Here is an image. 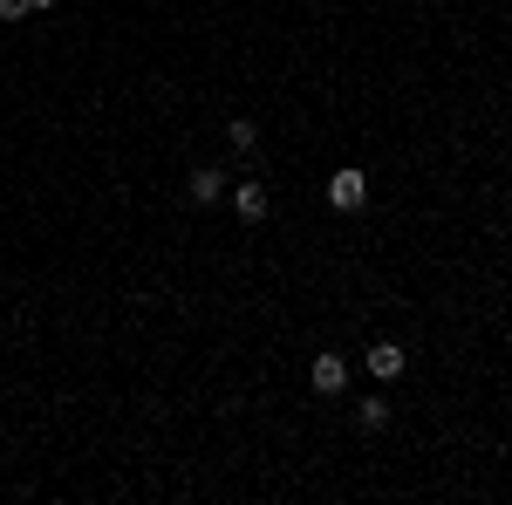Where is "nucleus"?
<instances>
[{
  "label": "nucleus",
  "instance_id": "f03ea898",
  "mask_svg": "<svg viewBox=\"0 0 512 505\" xmlns=\"http://www.w3.org/2000/svg\"><path fill=\"white\" fill-rule=\"evenodd\" d=\"M362 369H369L376 383H396V376L410 369V349H403V342H369V349H362Z\"/></svg>",
  "mask_w": 512,
  "mask_h": 505
},
{
  "label": "nucleus",
  "instance_id": "423d86ee",
  "mask_svg": "<svg viewBox=\"0 0 512 505\" xmlns=\"http://www.w3.org/2000/svg\"><path fill=\"white\" fill-rule=\"evenodd\" d=\"M226 144H233V151H260V123L233 117V123H226Z\"/></svg>",
  "mask_w": 512,
  "mask_h": 505
},
{
  "label": "nucleus",
  "instance_id": "6e6552de",
  "mask_svg": "<svg viewBox=\"0 0 512 505\" xmlns=\"http://www.w3.org/2000/svg\"><path fill=\"white\" fill-rule=\"evenodd\" d=\"M35 14V0H0V21H28Z\"/></svg>",
  "mask_w": 512,
  "mask_h": 505
},
{
  "label": "nucleus",
  "instance_id": "7ed1b4c3",
  "mask_svg": "<svg viewBox=\"0 0 512 505\" xmlns=\"http://www.w3.org/2000/svg\"><path fill=\"white\" fill-rule=\"evenodd\" d=\"M226 185H233V178H226L219 164H198L192 178H185V198H192V205H219V198H226Z\"/></svg>",
  "mask_w": 512,
  "mask_h": 505
},
{
  "label": "nucleus",
  "instance_id": "39448f33",
  "mask_svg": "<svg viewBox=\"0 0 512 505\" xmlns=\"http://www.w3.org/2000/svg\"><path fill=\"white\" fill-rule=\"evenodd\" d=\"M233 212L246 226H260V219L274 212V192H267V185H233Z\"/></svg>",
  "mask_w": 512,
  "mask_h": 505
},
{
  "label": "nucleus",
  "instance_id": "0eeeda50",
  "mask_svg": "<svg viewBox=\"0 0 512 505\" xmlns=\"http://www.w3.org/2000/svg\"><path fill=\"white\" fill-rule=\"evenodd\" d=\"M355 424H362V430H383V424H390V403H383V396H362V403H355Z\"/></svg>",
  "mask_w": 512,
  "mask_h": 505
},
{
  "label": "nucleus",
  "instance_id": "20e7f679",
  "mask_svg": "<svg viewBox=\"0 0 512 505\" xmlns=\"http://www.w3.org/2000/svg\"><path fill=\"white\" fill-rule=\"evenodd\" d=\"M308 383H315V396H342V389H349V362H342L335 349H328V355H315Z\"/></svg>",
  "mask_w": 512,
  "mask_h": 505
},
{
  "label": "nucleus",
  "instance_id": "f257e3e1",
  "mask_svg": "<svg viewBox=\"0 0 512 505\" xmlns=\"http://www.w3.org/2000/svg\"><path fill=\"white\" fill-rule=\"evenodd\" d=\"M328 205H335V212H362V205H369V178H362L355 164L328 171Z\"/></svg>",
  "mask_w": 512,
  "mask_h": 505
}]
</instances>
